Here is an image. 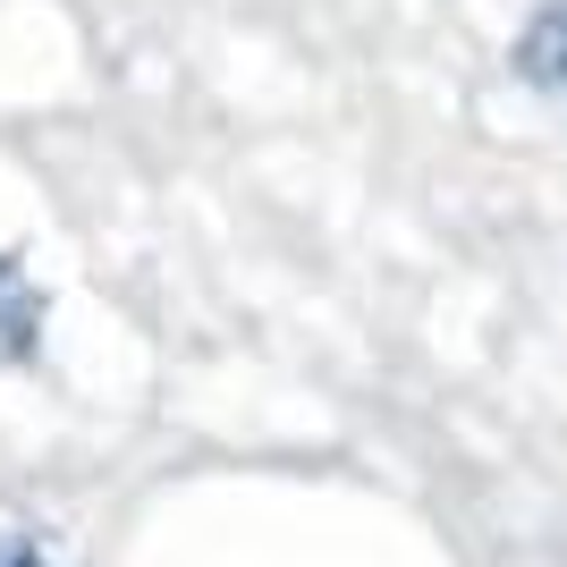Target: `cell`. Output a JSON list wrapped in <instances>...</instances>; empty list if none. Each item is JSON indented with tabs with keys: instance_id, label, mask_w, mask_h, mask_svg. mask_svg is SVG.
<instances>
[{
	"instance_id": "cell-1",
	"label": "cell",
	"mask_w": 567,
	"mask_h": 567,
	"mask_svg": "<svg viewBox=\"0 0 567 567\" xmlns=\"http://www.w3.org/2000/svg\"><path fill=\"white\" fill-rule=\"evenodd\" d=\"M508 76H517L525 94H543L567 111V0H543L534 18L517 25V43H508Z\"/></svg>"
},
{
	"instance_id": "cell-2",
	"label": "cell",
	"mask_w": 567,
	"mask_h": 567,
	"mask_svg": "<svg viewBox=\"0 0 567 567\" xmlns=\"http://www.w3.org/2000/svg\"><path fill=\"white\" fill-rule=\"evenodd\" d=\"M43 322H51V297L34 288L25 255L9 246V255H0V373H18V364L43 355Z\"/></svg>"
},
{
	"instance_id": "cell-3",
	"label": "cell",
	"mask_w": 567,
	"mask_h": 567,
	"mask_svg": "<svg viewBox=\"0 0 567 567\" xmlns=\"http://www.w3.org/2000/svg\"><path fill=\"white\" fill-rule=\"evenodd\" d=\"M0 567H60L43 550V534H25V525H0Z\"/></svg>"
}]
</instances>
